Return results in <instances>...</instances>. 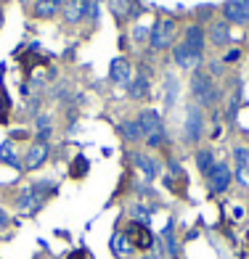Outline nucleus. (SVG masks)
I'll use <instances>...</instances> for the list:
<instances>
[{"label": "nucleus", "instance_id": "obj_1", "mask_svg": "<svg viewBox=\"0 0 249 259\" xmlns=\"http://www.w3.org/2000/svg\"><path fill=\"white\" fill-rule=\"evenodd\" d=\"M138 124H140V130H144V140H146L149 148H162L164 143H167V133H164V122H162L159 111H154V109L140 111Z\"/></svg>", "mask_w": 249, "mask_h": 259}, {"label": "nucleus", "instance_id": "obj_2", "mask_svg": "<svg viewBox=\"0 0 249 259\" xmlns=\"http://www.w3.org/2000/svg\"><path fill=\"white\" fill-rule=\"evenodd\" d=\"M191 96L196 98V106H215L218 103L220 90L215 85V79H212V74L196 69L191 77Z\"/></svg>", "mask_w": 249, "mask_h": 259}, {"label": "nucleus", "instance_id": "obj_3", "mask_svg": "<svg viewBox=\"0 0 249 259\" xmlns=\"http://www.w3.org/2000/svg\"><path fill=\"white\" fill-rule=\"evenodd\" d=\"M53 191H56V188L51 183H38V185L24 188V191L19 193V201H16L19 211H21V214H34V211L43 206V198L48 193H53Z\"/></svg>", "mask_w": 249, "mask_h": 259}, {"label": "nucleus", "instance_id": "obj_4", "mask_svg": "<svg viewBox=\"0 0 249 259\" xmlns=\"http://www.w3.org/2000/svg\"><path fill=\"white\" fill-rule=\"evenodd\" d=\"M175 21L172 19H159L157 24L151 27V37H149V45H151V51L154 53H162V51H167L172 40H175Z\"/></svg>", "mask_w": 249, "mask_h": 259}, {"label": "nucleus", "instance_id": "obj_5", "mask_svg": "<svg viewBox=\"0 0 249 259\" xmlns=\"http://www.w3.org/2000/svg\"><path fill=\"white\" fill-rule=\"evenodd\" d=\"M201 133H204V116H201L199 106L191 103L186 109V122H183V138H186V143H199Z\"/></svg>", "mask_w": 249, "mask_h": 259}, {"label": "nucleus", "instance_id": "obj_6", "mask_svg": "<svg viewBox=\"0 0 249 259\" xmlns=\"http://www.w3.org/2000/svg\"><path fill=\"white\" fill-rule=\"evenodd\" d=\"M125 238L130 241V246L133 249H140V251H149L151 246H154V233L149 230V225H144V222H127V228H125Z\"/></svg>", "mask_w": 249, "mask_h": 259}, {"label": "nucleus", "instance_id": "obj_7", "mask_svg": "<svg viewBox=\"0 0 249 259\" xmlns=\"http://www.w3.org/2000/svg\"><path fill=\"white\" fill-rule=\"evenodd\" d=\"M231 180H233V175H231L228 164H225V161L215 164V167H212V172L207 175V191H209V196L225 193V191L231 188Z\"/></svg>", "mask_w": 249, "mask_h": 259}, {"label": "nucleus", "instance_id": "obj_8", "mask_svg": "<svg viewBox=\"0 0 249 259\" xmlns=\"http://www.w3.org/2000/svg\"><path fill=\"white\" fill-rule=\"evenodd\" d=\"M223 16L228 24H249V0H225Z\"/></svg>", "mask_w": 249, "mask_h": 259}, {"label": "nucleus", "instance_id": "obj_9", "mask_svg": "<svg viewBox=\"0 0 249 259\" xmlns=\"http://www.w3.org/2000/svg\"><path fill=\"white\" fill-rule=\"evenodd\" d=\"M167 178H164V185H167V191L177 193V196H186V188H188V178L186 172L181 169V164L177 161H167Z\"/></svg>", "mask_w": 249, "mask_h": 259}, {"label": "nucleus", "instance_id": "obj_10", "mask_svg": "<svg viewBox=\"0 0 249 259\" xmlns=\"http://www.w3.org/2000/svg\"><path fill=\"white\" fill-rule=\"evenodd\" d=\"M204 42H207V32L201 29L199 24L186 27V32H183V45H186L188 51L204 58Z\"/></svg>", "mask_w": 249, "mask_h": 259}, {"label": "nucleus", "instance_id": "obj_11", "mask_svg": "<svg viewBox=\"0 0 249 259\" xmlns=\"http://www.w3.org/2000/svg\"><path fill=\"white\" fill-rule=\"evenodd\" d=\"M109 74H112V82H114V85L127 88L130 82H133V66H130L127 58H114Z\"/></svg>", "mask_w": 249, "mask_h": 259}, {"label": "nucleus", "instance_id": "obj_12", "mask_svg": "<svg viewBox=\"0 0 249 259\" xmlns=\"http://www.w3.org/2000/svg\"><path fill=\"white\" fill-rule=\"evenodd\" d=\"M88 8H90L88 0H69L61 11V16H64L66 24H80V21L88 16Z\"/></svg>", "mask_w": 249, "mask_h": 259}, {"label": "nucleus", "instance_id": "obj_13", "mask_svg": "<svg viewBox=\"0 0 249 259\" xmlns=\"http://www.w3.org/2000/svg\"><path fill=\"white\" fill-rule=\"evenodd\" d=\"M45 159H48V143L34 140V143L29 146V151H27V156H24V167L27 169H38L40 164H45Z\"/></svg>", "mask_w": 249, "mask_h": 259}, {"label": "nucleus", "instance_id": "obj_14", "mask_svg": "<svg viewBox=\"0 0 249 259\" xmlns=\"http://www.w3.org/2000/svg\"><path fill=\"white\" fill-rule=\"evenodd\" d=\"M172 58H175V64L181 66V69H194V72L199 69V64L204 61L201 56H196V53H191V51H188L183 42H181V45H177V48L172 51Z\"/></svg>", "mask_w": 249, "mask_h": 259}, {"label": "nucleus", "instance_id": "obj_15", "mask_svg": "<svg viewBox=\"0 0 249 259\" xmlns=\"http://www.w3.org/2000/svg\"><path fill=\"white\" fill-rule=\"evenodd\" d=\"M233 159H236V178H239L241 185H249V148L236 146Z\"/></svg>", "mask_w": 249, "mask_h": 259}, {"label": "nucleus", "instance_id": "obj_16", "mask_svg": "<svg viewBox=\"0 0 249 259\" xmlns=\"http://www.w3.org/2000/svg\"><path fill=\"white\" fill-rule=\"evenodd\" d=\"M133 161H135V167L140 169V175H144V178H146V183H151V180H157L159 164L154 161L151 156H146V154H133Z\"/></svg>", "mask_w": 249, "mask_h": 259}, {"label": "nucleus", "instance_id": "obj_17", "mask_svg": "<svg viewBox=\"0 0 249 259\" xmlns=\"http://www.w3.org/2000/svg\"><path fill=\"white\" fill-rule=\"evenodd\" d=\"M209 42L212 45H228L231 42V24L228 21H215V24L209 27Z\"/></svg>", "mask_w": 249, "mask_h": 259}, {"label": "nucleus", "instance_id": "obj_18", "mask_svg": "<svg viewBox=\"0 0 249 259\" xmlns=\"http://www.w3.org/2000/svg\"><path fill=\"white\" fill-rule=\"evenodd\" d=\"M109 8L117 19H127V16H138V3L135 0H109Z\"/></svg>", "mask_w": 249, "mask_h": 259}, {"label": "nucleus", "instance_id": "obj_19", "mask_svg": "<svg viewBox=\"0 0 249 259\" xmlns=\"http://www.w3.org/2000/svg\"><path fill=\"white\" fill-rule=\"evenodd\" d=\"M127 96L133 101H140V98L149 96V77H146V72H140L138 77H133V82L127 85Z\"/></svg>", "mask_w": 249, "mask_h": 259}, {"label": "nucleus", "instance_id": "obj_20", "mask_svg": "<svg viewBox=\"0 0 249 259\" xmlns=\"http://www.w3.org/2000/svg\"><path fill=\"white\" fill-rule=\"evenodd\" d=\"M58 14V3L56 0H34V6H32V16H38V19H51Z\"/></svg>", "mask_w": 249, "mask_h": 259}, {"label": "nucleus", "instance_id": "obj_21", "mask_svg": "<svg viewBox=\"0 0 249 259\" xmlns=\"http://www.w3.org/2000/svg\"><path fill=\"white\" fill-rule=\"evenodd\" d=\"M0 164H8V167L19 169L21 161L16 156V148H14V140H6V143H0Z\"/></svg>", "mask_w": 249, "mask_h": 259}, {"label": "nucleus", "instance_id": "obj_22", "mask_svg": "<svg viewBox=\"0 0 249 259\" xmlns=\"http://www.w3.org/2000/svg\"><path fill=\"white\" fill-rule=\"evenodd\" d=\"M196 167L201 175H209L212 167H215V154H212L209 148H199L196 151Z\"/></svg>", "mask_w": 249, "mask_h": 259}, {"label": "nucleus", "instance_id": "obj_23", "mask_svg": "<svg viewBox=\"0 0 249 259\" xmlns=\"http://www.w3.org/2000/svg\"><path fill=\"white\" fill-rule=\"evenodd\" d=\"M120 133H122V138H125V140H130V143H135V140H144V130H140L138 119L125 122V124L120 127Z\"/></svg>", "mask_w": 249, "mask_h": 259}, {"label": "nucleus", "instance_id": "obj_24", "mask_svg": "<svg viewBox=\"0 0 249 259\" xmlns=\"http://www.w3.org/2000/svg\"><path fill=\"white\" fill-rule=\"evenodd\" d=\"M162 238H164V254L170 259L177 256V243H175V233H172V220H167V228L162 230Z\"/></svg>", "mask_w": 249, "mask_h": 259}, {"label": "nucleus", "instance_id": "obj_25", "mask_svg": "<svg viewBox=\"0 0 249 259\" xmlns=\"http://www.w3.org/2000/svg\"><path fill=\"white\" fill-rule=\"evenodd\" d=\"M112 251H114L117 256H127L130 251H133V246H130V241L125 238L122 233H117L114 238H112Z\"/></svg>", "mask_w": 249, "mask_h": 259}, {"label": "nucleus", "instance_id": "obj_26", "mask_svg": "<svg viewBox=\"0 0 249 259\" xmlns=\"http://www.w3.org/2000/svg\"><path fill=\"white\" fill-rule=\"evenodd\" d=\"M88 169H90V164H88V159L85 156H75V161H72V167H69V175H72L75 180H80V178H85L88 175Z\"/></svg>", "mask_w": 249, "mask_h": 259}, {"label": "nucleus", "instance_id": "obj_27", "mask_svg": "<svg viewBox=\"0 0 249 259\" xmlns=\"http://www.w3.org/2000/svg\"><path fill=\"white\" fill-rule=\"evenodd\" d=\"M8 106H11V101H8V96H6V85H3V77H0V109H3V114H0V122H6V119H8V116H6Z\"/></svg>", "mask_w": 249, "mask_h": 259}, {"label": "nucleus", "instance_id": "obj_28", "mask_svg": "<svg viewBox=\"0 0 249 259\" xmlns=\"http://www.w3.org/2000/svg\"><path fill=\"white\" fill-rule=\"evenodd\" d=\"M151 37V27H146V24H138L135 29H133V40L135 42H146Z\"/></svg>", "mask_w": 249, "mask_h": 259}, {"label": "nucleus", "instance_id": "obj_29", "mask_svg": "<svg viewBox=\"0 0 249 259\" xmlns=\"http://www.w3.org/2000/svg\"><path fill=\"white\" fill-rule=\"evenodd\" d=\"M239 58H241V51H239V48H231V51H225L223 61H225V64H233V61H239Z\"/></svg>", "mask_w": 249, "mask_h": 259}, {"label": "nucleus", "instance_id": "obj_30", "mask_svg": "<svg viewBox=\"0 0 249 259\" xmlns=\"http://www.w3.org/2000/svg\"><path fill=\"white\" fill-rule=\"evenodd\" d=\"M167 82H170V93H167V109L175 103V90H177V82H175V77H167Z\"/></svg>", "mask_w": 249, "mask_h": 259}, {"label": "nucleus", "instance_id": "obj_31", "mask_svg": "<svg viewBox=\"0 0 249 259\" xmlns=\"http://www.w3.org/2000/svg\"><path fill=\"white\" fill-rule=\"evenodd\" d=\"M66 259H90V254L85 251V249H77V251H72Z\"/></svg>", "mask_w": 249, "mask_h": 259}, {"label": "nucleus", "instance_id": "obj_32", "mask_svg": "<svg viewBox=\"0 0 249 259\" xmlns=\"http://www.w3.org/2000/svg\"><path fill=\"white\" fill-rule=\"evenodd\" d=\"M0 225H8V217H6V211L0 209Z\"/></svg>", "mask_w": 249, "mask_h": 259}, {"label": "nucleus", "instance_id": "obj_33", "mask_svg": "<svg viewBox=\"0 0 249 259\" xmlns=\"http://www.w3.org/2000/svg\"><path fill=\"white\" fill-rule=\"evenodd\" d=\"M140 259H157V256H154V254H144V256H140Z\"/></svg>", "mask_w": 249, "mask_h": 259}, {"label": "nucleus", "instance_id": "obj_34", "mask_svg": "<svg viewBox=\"0 0 249 259\" xmlns=\"http://www.w3.org/2000/svg\"><path fill=\"white\" fill-rule=\"evenodd\" d=\"M56 3H64V6H66V3H69V0H56Z\"/></svg>", "mask_w": 249, "mask_h": 259}]
</instances>
